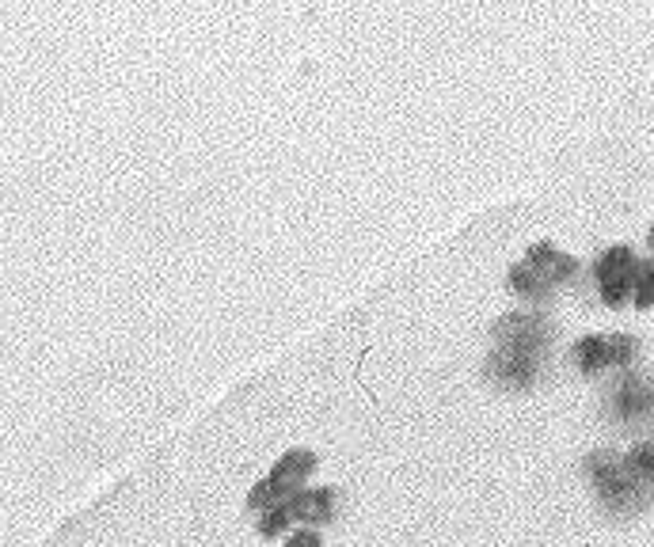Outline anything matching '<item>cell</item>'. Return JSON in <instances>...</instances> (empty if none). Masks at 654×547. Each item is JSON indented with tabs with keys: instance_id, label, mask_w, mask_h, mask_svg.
Returning <instances> with one entry per match:
<instances>
[{
	"instance_id": "1",
	"label": "cell",
	"mask_w": 654,
	"mask_h": 547,
	"mask_svg": "<svg viewBox=\"0 0 654 547\" xmlns=\"http://www.w3.org/2000/svg\"><path fill=\"white\" fill-rule=\"evenodd\" d=\"M575 358L586 373L605 365H628L635 358V342L628 335H590L575 346Z\"/></svg>"
},
{
	"instance_id": "2",
	"label": "cell",
	"mask_w": 654,
	"mask_h": 547,
	"mask_svg": "<svg viewBox=\"0 0 654 547\" xmlns=\"http://www.w3.org/2000/svg\"><path fill=\"white\" fill-rule=\"evenodd\" d=\"M316 472V453L312 449H289L278 464H274V472L267 475L270 483H274V491L282 494V498H293L297 491H305L308 479Z\"/></svg>"
},
{
	"instance_id": "3",
	"label": "cell",
	"mask_w": 654,
	"mask_h": 547,
	"mask_svg": "<svg viewBox=\"0 0 654 547\" xmlns=\"http://www.w3.org/2000/svg\"><path fill=\"white\" fill-rule=\"evenodd\" d=\"M331 506H335V498H331L327 487H305V491H297L289 498L293 521H305V525H324L331 517Z\"/></svg>"
},
{
	"instance_id": "4",
	"label": "cell",
	"mask_w": 654,
	"mask_h": 547,
	"mask_svg": "<svg viewBox=\"0 0 654 547\" xmlns=\"http://www.w3.org/2000/svg\"><path fill=\"white\" fill-rule=\"evenodd\" d=\"M525 263H533L548 278L552 285L567 282L571 274L578 270V263L571 259V255H563V251H556L552 244H533L529 247V255H525Z\"/></svg>"
},
{
	"instance_id": "5",
	"label": "cell",
	"mask_w": 654,
	"mask_h": 547,
	"mask_svg": "<svg viewBox=\"0 0 654 547\" xmlns=\"http://www.w3.org/2000/svg\"><path fill=\"white\" fill-rule=\"evenodd\" d=\"M510 285H514V293H521V297H544V293L552 289V282H548L533 263L514 266V270H510Z\"/></svg>"
},
{
	"instance_id": "6",
	"label": "cell",
	"mask_w": 654,
	"mask_h": 547,
	"mask_svg": "<svg viewBox=\"0 0 654 547\" xmlns=\"http://www.w3.org/2000/svg\"><path fill=\"white\" fill-rule=\"evenodd\" d=\"M635 263H639V259H635L628 247H609V251L597 259V278H601V282L624 278V274H632L635 270Z\"/></svg>"
},
{
	"instance_id": "7",
	"label": "cell",
	"mask_w": 654,
	"mask_h": 547,
	"mask_svg": "<svg viewBox=\"0 0 654 547\" xmlns=\"http://www.w3.org/2000/svg\"><path fill=\"white\" fill-rule=\"evenodd\" d=\"M635 308H654V259H639L635 266Z\"/></svg>"
},
{
	"instance_id": "8",
	"label": "cell",
	"mask_w": 654,
	"mask_h": 547,
	"mask_svg": "<svg viewBox=\"0 0 654 547\" xmlns=\"http://www.w3.org/2000/svg\"><path fill=\"white\" fill-rule=\"evenodd\" d=\"M289 525H293V513H289V498H286V502H278V506L263 510V521H259V536H263V540H274V536H282Z\"/></svg>"
},
{
	"instance_id": "9",
	"label": "cell",
	"mask_w": 654,
	"mask_h": 547,
	"mask_svg": "<svg viewBox=\"0 0 654 547\" xmlns=\"http://www.w3.org/2000/svg\"><path fill=\"white\" fill-rule=\"evenodd\" d=\"M278 502H286V498L274 491V483H270V479H259V483L251 487V494H248V510H255V513L270 510V506H278Z\"/></svg>"
},
{
	"instance_id": "10",
	"label": "cell",
	"mask_w": 654,
	"mask_h": 547,
	"mask_svg": "<svg viewBox=\"0 0 654 547\" xmlns=\"http://www.w3.org/2000/svg\"><path fill=\"white\" fill-rule=\"evenodd\" d=\"M628 472L654 475V445H639V449L628 453Z\"/></svg>"
},
{
	"instance_id": "11",
	"label": "cell",
	"mask_w": 654,
	"mask_h": 547,
	"mask_svg": "<svg viewBox=\"0 0 654 547\" xmlns=\"http://www.w3.org/2000/svg\"><path fill=\"white\" fill-rule=\"evenodd\" d=\"M286 547H324V540H320V532L316 529H293Z\"/></svg>"
},
{
	"instance_id": "12",
	"label": "cell",
	"mask_w": 654,
	"mask_h": 547,
	"mask_svg": "<svg viewBox=\"0 0 654 547\" xmlns=\"http://www.w3.org/2000/svg\"><path fill=\"white\" fill-rule=\"evenodd\" d=\"M651 247H654V225H651Z\"/></svg>"
}]
</instances>
